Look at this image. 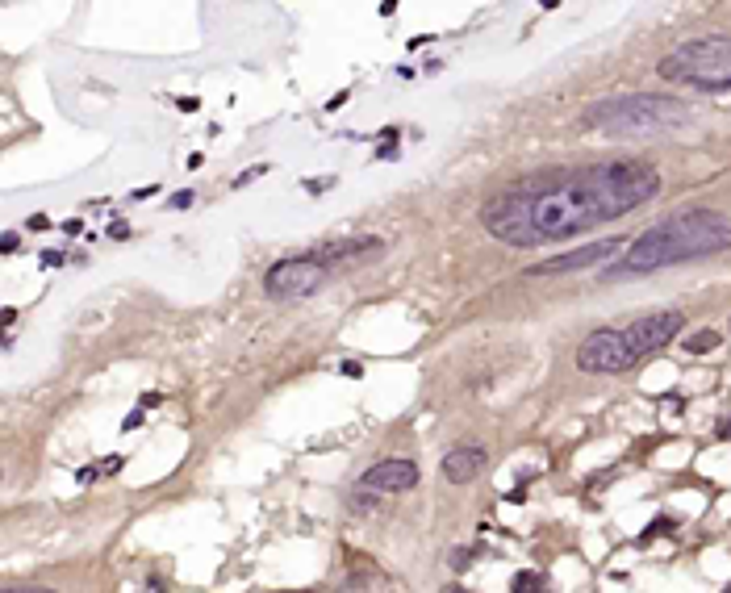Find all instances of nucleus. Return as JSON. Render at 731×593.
I'll return each instance as SVG.
<instances>
[{"instance_id": "nucleus-2", "label": "nucleus", "mask_w": 731, "mask_h": 593, "mask_svg": "<svg viewBox=\"0 0 731 593\" xmlns=\"http://www.w3.org/2000/svg\"><path fill=\"white\" fill-rule=\"evenodd\" d=\"M731 251V222L715 209H681L673 218L648 226L640 239L627 247L623 259L606 264L598 280H635V276H652L660 268H677L690 259H706Z\"/></svg>"}, {"instance_id": "nucleus-8", "label": "nucleus", "mask_w": 731, "mask_h": 593, "mask_svg": "<svg viewBox=\"0 0 731 593\" xmlns=\"http://www.w3.org/2000/svg\"><path fill=\"white\" fill-rule=\"evenodd\" d=\"M418 485V464L414 460H402V456H389V460H376L364 477H360V489H372V493H406Z\"/></svg>"}, {"instance_id": "nucleus-6", "label": "nucleus", "mask_w": 731, "mask_h": 593, "mask_svg": "<svg viewBox=\"0 0 731 593\" xmlns=\"http://www.w3.org/2000/svg\"><path fill=\"white\" fill-rule=\"evenodd\" d=\"M631 364H635V355L627 347L623 326L594 330V335H585V343L577 347V368L589 372V376H619Z\"/></svg>"}, {"instance_id": "nucleus-5", "label": "nucleus", "mask_w": 731, "mask_h": 593, "mask_svg": "<svg viewBox=\"0 0 731 593\" xmlns=\"http://www.w3.org/2000/svg\"><path fill=\"white\" fill-rule=\"evenodd\" d=\"M326 280H330V268L318 264L314 255H289V259H276V264L264 272V293L276 301L314 297Z\"/></svg>"}, {"instance_id": "nucleus-24", "label": "nucleus", "mask_w": 731, "mask_h": 593, "mask_svg": "<svg viewBox=\"0 0 731 593\" xmlns=\"http://www.w3.org/2000/svg\"><path fill=\"white\" fill-rule=\"evenodd\" d=\"M343 376H351V381H356V376H364V364H356V360H347V364H343Z\"/></svg>"}, {"instance_id": "nucleus-20", "label": "nucleus", "mask_w": 731, "mask_h": 593, "mask_svg": "<svg viewBox=\"0 0 731 593\" xmlns=\"http://www.w3.org/2000/svg\"><path fill=\"white\" fill-rule=\"evenodd\" d=\"M376 159H381V163L397 159V142H381V151H376Z\"/></svg>"}, {"instance_id": "nucleus-25", "label": "nucleus", "mask_w": 731, "mask_h": 593, "mask_svg": "<svg viewBox=\"0 0 731 593\" xmlns=\"http://www.w3.org/2000/svg\"><path fill=\"white\" fill-rule=\"evenodd\" d=\"M376 138H381V142H397V138H402V130H397V126H385V130L376 134Z\"/></svg>"}, {"instance_id": "nucleus-12", "label": "nucleus", "mask_w": 731, "mask_h": 593, "mask_svg": "<svg viewBox=\"0 0 731 593\" xmlns=\"http://www.w3.org/2000/svg\"><path fill=\"white\" fill-rule=\"evenodd\" d=\"M510 589H514V593H539V589H544V577L531 573V568H523V573H514Z\"/></svg>"}, {"instance_id": "nucleus-15", "label": "nucleus", "mask_w": 731, "mask_h": 593, "mask_svg": "<svg viewBox=\"0 0 731 593\" xmlns=\"http://www.w3.org/2000/svg\"><path fill=\"white\" fill-rule=\"evenodd\" d=\"M168 205H172V209H188V205H193V188H180V193H176Z\"/></svg>"}, {"instance_id": "nucleus-26", "label": "nucleus", "mask_w": 731, "mask_h": 593, "mask_svg": "<svg viewBox=\"0 0 731 593\" xmlns=\"http://www.w3.org/2000/svg\"><path fill=\"white\" fill-rule=\"evenodd\" d=\"M26 226H30V230H51V222H46V218H42V213H34V218H30Z\"/></svg>"}, {"instance_id": "nucleus-14", "label": "nucleus", "mask_w": 731, "mask_h": 593, "mask_svg": "<svg viewBox=\"0 0 731 593\" xmlns=\"http://www.w3.org/2000/svg\"><path fill=\"white\" fill-rule=\"evenodd\" d=\"M686 347H690L694 355L715 351V347H719V335H715V330H702V335H690V339H686Z\"/></svg>"}, {"instance_id": "nucleus-10", "label": "nucleus", "mask_w": 731, "mask_h": 593, "mask_svg": "<svg viewBox=\"0 0 731 593\" xmlns=\"http://www.w3.org/2000/svg\"><path fill=\"white\" fill-rule=\"evenodd\" d=\"M485 464H489L485 447L481 443H464V447H452V452L443 456V477L452 481V485H468V481L481 477Z\"/></svg>"}, {"instance_id": "nucleus-31", "label": "nucleus", "mask_w": 731, "mask_h": 593, "mask_svg": "<svg viewBox=\"0 0 731 593\" xmlns=\"http://www.w3.org/2000/svg\"><path fill=\"white\" fill-rule=\"evenodd\" d=\"M723 593H731V585H727V589H723Z\"/></svg>"}, {"instance_id": "nucleus-28", "label": "nucleus", "mask_w": 731, "mask_h": 593, "mask_svg": "<svg viewBox=\"0 0 731 593\" xmlns=\"http://www.w3.org/2000/svg\"><path fill=\"white\" fill-rule=\"evenodd\" d=\"M715 435H719V439H731V418H723V422L715 426Z\"/></svg>"}, {"instance_id": "nucleus-18", "label": "nucleus", "mask_w": 731, "mask_h": 593, "mask_svg": "<svg viewBox=\"0 0 731 593\" xmlns=\"http://www.w3.org/2000/svg\"><path fill=\"white\" fill-rule=\"evenodd\" d=\"M468 564H473V552H452V568H456V573H464Z\"/></svg>"}, {"instance_id": "nucleus-7", "label": "nucleus", "mask_w": 731, "mask_h": 593, "mask_svg": "<svg viewBox=\"0 0 731 593\" xmlns=\"http://www.w3.org/2000/svg\"><path fill=\"white\" fill-rule=\"evenodd\" d=\"M681 326H686V314L660 310V314L635 318L631 326H623V335H627V347H631L635 360H644V355H652V351H665L681 335Z\"/></svg>"}, {"instance_id": "nucleus-4", "label": "nucleus", "mask_w": 731, "mask_h": 593, "mask_svg": "<svg viewBox=\"0 0 731 593\" xmlns=\"http://www.w3.org/2000/svg\"><path fill=\"white\" fill-rule=\"evenodd\" d=\"M656 71L669 84H690L698 92H727L731 88V38L711 34V38L681 42L673 55L656 63Z\"/></svg>"}, {"instance_id": "nucleus-21", "label": "nucleus", "mask_w": 731, "mask_h": 593, "mask_svg": "<svg viewBox=\"0 0 731 593\" xmlns=\"http://www.w3.org/2000/svg\"><path fill=\"white\" fill-rule=\"evenodd\" d=\"M63 259H67L63 251H46V255H42V264H46V268H63Z\"/></svg>"}, {"instance_id": "nucleus-9", "label": "nucleus", "mask_w": 731, "mask_h": 593, "mask_svg": "<svg viewBox=\"0 0 731 593\" xmlns=\"http://www.w3.org/2000/svg\"><path fill=\"white\" fill-rule=\"evenodd\" d=\"M623 247V239H598V243H589V247H581V251H569V255H556V259H544V264H535L531 268V276H556V272H581V268H589V264H602V259H610Z\"/></svg>"}, {"instance_id": "nucleus-30", "label": "nucleus", "mask_w": 731, "mask_h": 593, "mask_svg": "<svg viewBox=\"0 0 731 593\" xmlns=\"http://www.w3.org/2000/svg\"><path fill=\"white\" fill-rule=\"evenodd\" d=\"M443 593H468V589H460V585H447V589H443Z\"/></svg>"}, {"instance_id": "nucleus-13", "label": "nucleus", "mask_w": 731, "mask_h": 593, "mask_svg": "<svg viewBox=\"0 0 731 593\" xmlns=\"http://www.w3.org/2000/svg\"><path fill=\"white\" fill-rule=\"evenodd\" d=\"M677 531V518H669V514H660V518H652V527L640 535V543H652L656 535H673Z\"/></svg>"}, {"instance_id": "nucleus-19", "label": "nucleus", "mask_w": 731, "mask_h": 593, "mask_svg": "<svg viewBox=\"0 0 731 593\" xmlns=\"http://www.w3.org/2000/svg\"><path fill=\"white\" fill-rule=\"evenodd\" d=\"M17 243H21V239H17V234L9 230V234H5V239H0V255H13V251H17Z\"/></svg>"}, {"instance_id": "nucleus-29", "label": "nucleus", "mask_w": 731, "mask_h": 593, "mask_svg": "<svg viewBox=\"0 0 731 593\" xmlns=\"http://www.w3.org/2000/svg\"><path fill=\"white\" fill-rule=\"evenodd\" d=\"M5 593H55V589H5Z\"/></svg>"}, {"instance_id": "nucleus-1", "label": "nucleus", "mask_w": 731, "mask_h": 593, "mask_svg": "<svg viewBox=\"0 0 731 593\" xmlns=\"http://www.w3.org/2000/svg\"><path fill=\"white\" fill-rule=\"evenodd\" d=\"M660 193V172L644 159H602L569 172H544L485 201L481 226L498 243L531 251L577 239L589 226L623 218Z\"/></svg>"}, {"instance_id": "nucleus-17", "label": "nucleus", "mask_w": 731, "mask_h": 593, "mask_svg": "<svg viewBox=\"0 0 731 593\" xmlns=\"http://www.w3.org/2000/svg\"><path fill=\"white\" fill-rule=\"evenodd\" d=\"M264 172H268V163H255V168H247V172H243L239 180H234V184H251L255 176H264Z\"/></svg>"}, {"instance_id": "nucleus-23", "label": "nucleus", "mask_w": 731, "mask_h": 593, "mask_svg": "<svg viewBox=\"0 0 731 593\" xmlns=\"http://www.w3.org/2000/svg\"><path fill=\"white\" fill-rule=\"evenodd\" d=\"M126 234H130V222H113L109 226V239H126Z\"/></svg>"}, {"instance_id": "nucleus-3", "label": "nucleus", "mask_w": 731, "mask_h": 593, "mask_svg": "<svg viewBox=\"0 0 731 593\" xmlns=\"http://www.w3.org/2000/svg\"><path fill=\"white\" fill-rule=\"evenodd\" d=\"M690 122V105L665 97V92H623L589 105L581 126L585 130H610V134H656Z\"/></svg>"}, {"instance_id": "nucleus-11", "label": "nucleus", "mask_w": 731, "mask_h": 593, "mask_svg": "<svg viewBox=\"0 0 731 593\" xmlns=\"http://www.w3.org/2000/svg\"><path fill=\"white\" fill-rule=\"evenodd\" d=\"M385 243L372 239V234H351V239H335V243H322L318 251H310L318 264L335 268V264H347V259H364V255H381Z\"/></svg>"}, {"instance_id": "nucleus-27", "label": "nucleus", "mask_w": 731, "mask_h": 593, "mask_svg": "<svg viewBox=\"0 0 731 593\" xmlns=\"http://www.w3.org/2000/svg\"><path fill=\"white\" fill-rule=\"evenodd\" d=\"M159 401H163L159 393H143V410H155V406H159Z\"/></svg>"}, {"instance_id": "nucleus-22", "label": "nucleus", "mask_w": 731, "mask_h": 593, "mask_svg": "<svg viewBox=\"0 0 731 593\" xmlns=\"http://www.w3.org/2000/svg\"><path fill=\"white\" fill-rule=\"evenodd\" d=\"M176 109H180V113H197V109H201V101H197V97H180V101H176Z\"/></svg>"}, {"instance_id": "nucleus-16", "label": "nucleus", "mask_w": 731, "mask_h": 593, "mask_svg": "<svg viewBox=\"0 0 731 593\" xmlns=\"http://www.w3.org/2000/svg\"><path fill=\"white\" fill-rule=\"evenodd\" d=\"M143 426V410H130L126 418H122V431H138Z\"/></svg>"}]
</instances>
